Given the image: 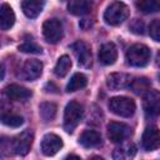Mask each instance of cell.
<instances>
[{
  "label": "cell",
  "instance_id": "1",
  "mask_svg": "<svg viewBox=\"0 0 160 160\" xmlns=\"http://www.w3.org/2000/svg\"><path fill=\"white\" fill-rule=\"evenodd\" d=\"M150 58H151V51L144 44H135L130 46L125 55L128 65L135 66V68H141L148 65L150 61Z\"/></svg>",
  "mask_w": 160,
  "mask_h": 160
},
{
  "label": "cell",
  "instance_id": "2",
  "mask_svg": "<svg viewBox=\"0 0 160 160\" xmlns=\"http://www.w3.org/2000/svg\"><path fill=\"white\" fill-rule=\"evenodd\" d=\"M130 15V10L122 1H112L104 12V20L106 24L116 26L124 22Z\"/></svg>",
  "mask_w": 160,
  "mask_h": 160
},
{
  "label": "cell",
  "instance_id": "3",
  "mask_svg": "<svg viewBox=\"0 0 160 160\" xmlns=\"http://www.w3.org/2000/svg\"><path fill=\"white\" fill-rule=\"evenodd\" d=\"M84 115L82 105L78 101H70L65 106L64 111V129L68 132H72L75 128L79 125Z\"/></svg>",
  "mask_w": 160,
  "mask_h": 160
},
{
  "label": "cell",
  "instance_id": "4",
  "mask_svg": "<svg viewBox=\"0 0 160 160\" xmlns=\"http://www.w3.org/2000/svg\"><path fill=\"white\" fill-rule=\"evenodd\" d=\"M109 109L118 116L121 118H130L134 115L136 110V104L132 99L126 96H115L111 98L109 101Z\"/></svg>",
  "mask_w": 160,
  "mask_h": 160
},
{
  "label": "cell",
  "instance_id": "5",
  "mask_svg": "<svg viewBox=\"0 0 160 160\" xmlns=\"http://www.w3.org/2000/svg\"><path fill=\"white\" fill-rule=\"evenodd\" d=\"M42 34L48 42L56 44L62 38V24L58 19H49L42 25Z\"/></svg>",
  "mask_w": 160,
  "mask_h": 160
},
{
  "label": "cell",
  "instance_id": "6",
  "mask_svg": "<svg viewBox=\"0 0 160 160\" xmlns=\"http://www.w3.org/2000/svg\"><path fill=\"white\" fill-rule=\"evenodd\" d=\"M131 135V128L124 122L112 121L108 125V136L112 142H122Z\"/></svg>",
  "mask_w": 160,
  "mask_h": 160
},
{
  "label": "cell",
  "instance_id": "7",
  "mask_svg": "<svg viewBox=\"0 0 160 160\" xmlns=\"http://www.w3.org/2000/svg\"><path fill=\"white\" fill-rule=\"evenodd\" d=\"M42 72V64L39 60H26L20 69L19 78L26 81H32L40 78Z\"/></svg>",
  "mask_w": 160,
  "mask_h": 160
},
{
  "label": "cell",
  "instance_id": "8",
  "mask_svg": "<svg viewBox=\"0 0 160 160\" xmlns=\"http://www.w3.org/2000/svg\"><path fill=\"white\" fill-rule=\"evenodd\" d=\"M71 49L74 50V54L78 59L79 65H81L82 68L91 66V49L88 42L79 40L71 45Z\"/></svg>",
  "mask_w": 160,
  "mask_h": 160
},
{
  "label": "cell",
  "instance_id": "9",
  "mask_svg": "<svg viewBox=\"0 0 160 160\" xmlns=\"http://www.w3.org/2000/svg\"><path fill=\"white\" fill-rule=\"evenodd\" d=\"M62 148V140L56 134H46L40 144L41 152L45 156H52L55 155L60 149Z\"/></svg>",
  "mask_w": 160,
  "mask_h": 160
},
{
  "label": "cell",
  "instance_id": "10",
  "mask_svg": "<svg viewBox=\"0 0 160 160\" xmlns=\"http://www.w3.org/2000/svg\"><path fill=\"white\" fill-rule=\"evenodd\" d=\"M34 134L30 130L22 131L20 135H18L12 142V150L16 155H26L32 145Z\"/></svg>",
  "mask_w": 160,
  "mask_h": 160
},
{
  "label": "cell",
  "instance_id": "11",
  "mask_svg": "<svg viewBox=\"0 0 160 160\" xmlns=\"http://www.w3.org/2000/svg\"><path fill=\"white\" fill-rule=\"evenodd\" d=\"M144 110L146 116L154 118L160 111V95L156 90H149L145 94L144 100Z\"/></svg>",
  "mask_w": 160,
  "mask_h": 160
},
{
  "label": "cell",
  "instance_id": "12",
  "mask_svg": "<svg viewBox=\"0 0 160 160\" xmlns=\"http://www.w3.org/2000/svg\"><path fill=\"white\" fill-rule=\"evenodd\" d=\"M141 144L146 151H154L159 148L160 136H159V130L156 126H149L145 129L142 138H141Z\"/></svg>",
  "mask_w": 160,
  "mask_h": 160
},
{
  "label": "cell",
  "instance_id": "13",
  "mask_svg": "<svg viewBox=\"0 0 160 160\" xmlns=\"http://www.w3.org/2000/svg\"><path fill=\"white\" fill-rule=\"evenodd\" d=\"M131 84V76L125 72H114L106 78V85L111 90H121L129 88Z\"/></svg>",
  "mask_w": 160,
  "mask_h": 160
},
{
  "label": "cell",
  "instance_id": "14",
  "mask_svg": "<svg viewBox=\"0 0 160 160\" xmlns=\"http://www.w3.org/2000/svg\"><path fill=\"white\" fill-rule=\"evenodd\" d=\"M4 92L9 99H11L14 101H25L29 98H31V95H32V92L29 89L20 86L18 84H11V85L6 86Z\"/></svg>",
  "mask_w": 160,
  "mask_h": 160
},
{
  "label": "cell",
  "instance_id": "15",
  "mask_svg": "<svg viewBox=\"0 0 160 160\" xmlns=\"http://www.w3.org/2000/svg\"><path fill=\"white\" fill-rule=\"evenodd\" d=\"M118 59V49L112 42L101 45L99 50V61L102 65H112Z\"/></svg>",
  "mask_w": 160,
  "mask_h": 160
},
{
  "label": "cell",
  "instance_id": "16",
  "mask_svg": "<svg viewBox=\"0 0 160 160\" xmlns=\"http://www.w3.org/2000/svg\"><path fill=\"white\" fill-rule=\"evenodd\" d=\"M44 5H45V0H22L21 10L28 18L35 19L42 11Z\"/></svg>",
  "mask_w": 160,
  "mask_h": 160
},
{
  "label": "cell",
  "instance_id": "17",
  "mask_svg": "<svg viewBox=\"0 0 160 160\" xmlns=\"http://www.w3.org/2000/svg\"><path fill=\"white\" fill-rule=\"evenodd\" d=\"M91 8V0H69L68 2V11L76 16H81L90 12Z\"/></svg>",
  "mask_w": 160,
  "mask_h": 160
},
{
  "label": "cell",
  "instance_id": "18",
  "mask_svg": "<svg viewBox=\"0 0 160 160\" xmlns=\"http://www.w3.org/2000/svg\"><path fill=\"white\" fill-rule=\"evenodd\" d=\"M15 22V14L10 5L1 4L0 5V29L9 30Z\"/></svg>",
  "mask_w": 160,
  "mask_h": 160
},
{
  "label": "cell",
  "instance_id": "19",
  "mask_svg": "<svg viewBox=\"0 0 160 160\" xmlns=\"http://www.w3.org/2000/svg\"><path fill=\"white\" fill-rule=\"evenodd\" d=\"M79 142L84 148H96L101 144V136L95 130H85L80 135Z\"/></svg>",
  "mask_w": 160,
  "mask_h": 160
},
{
  "label": "cell",
  "instance_id": "20",
  "mask_svg": "<svg viewBox=\"0 0 160 160\" xmlns=\"http://www.w3.org/2000/svg\"><path fill=\"white\" fill-rule=\"evenodd\" d=\"M86 84H88L86 76H85L84 74H81V72H76V74H74V75L71 76L70 81L68 82V85H66V91H68V92L76 91V90H79V89L85 88Z\"/></svg>",
  "mask_w": 160,
  "mask_h": 160
},
{
  "label": "cell",
  "instance_id": "21",
  "mask_svg": "<svg viewBox=\"0 0 160 160\" xmlns=\"http://www.w3.org/2000/svg\"><path fill=\"white\" fill-rule=\"evenodd\" d=\"M58 106L54 102H41L39 106V114L44 121H51L56 116Z\"/></svg>",
  "mask_w": 160,
  "mask_h": 160
},
{
  "label": "cell",
  "instance_id": "22",
  "mask_svg": "<svg viewBox=\"0 0 160 160\" xmlns=\"http://www.w3.org/2000/svg\"><path fill=\"white\" fill-rule=\"evenodd\" d=\"M70 68H71L70 58L68 55H62V56L59 58V60H58V62H56V65L54 68V74L56 76H59V78H64L69 72Z\"/></svg>",
  "mask_w": 160,
  "mask_h": 160
},
{
  "label": "cell",
  "instance_id": "23",
  "mask_svg": "<svg viewBox=\"0 0 160 160\" xmlns=\"http://www.w3.org/2000/svg\"><path fill=\"white\" fill-rule=\"evenodd\" d=\"M136 8L144 14H152L159 11L158 0H136Z\"/></svg>",
  "mask_w": 160,
  "mask_h": 160
},
{
  "label": "cell",
  "instance_id": "24",
  "mask_svg": "<svg viewBox=\"0 0 160 160\" xmlns=\"http://www.w3.org/2000/svg\"><path fill=\"white\" fill-rule=\"evenodd\" d=\"M0 121H1L4 125H6V126L18 128V126L22 125L24 119H22V116H20V115L11 114V112H5V114L0 115Z\"/></svg>",
  "mask_w": 160,
  "mask_h": 160
},
{
  "label": "cell",
  "instance_id": "25",
  "mask_svg": "<svg viewBox=\"0 0 160 160\" xmlns=\"http://www.w3.org/2000/svg\"><path fill=\"white\" fill-rule=\"evenodd\" d=\"M130 86H131V89L134 90V92H136V94H139V95H140V94H144V92H146V91L150 90V82H149V80L145 79V78H138V79H135V80H131Z\"/></svg>",
  "mask_w": 160,
  "mask_h": 160
},
{
  "label": "cell",
  "instance_id": "26",
  "mask_svg": "<svg viewBox=\"0 0 160 160\" xmlns=\"http://www.w3.org/2000/svg\"><path fill=\"white\" fill-rule=\"evenodd\" d=\"M135 152H136L135 145L129 144V145H125V146H121V148L115 149V151H114V158H115V159L132 158V156L135 155Z\"/></svg>",
  "mask_w": 160,
  "mask_h": 160
},
{
  "label": "cell",
  "instance_id": "27",
  "mask_svg": "<svg viewBox=\"0 0 160 160\" xmlns=\"http://www.w3.org/2000/svg\"><path fill=\"white\" fill-rule=\"evenodd\" d=\"M19 50L22 52H28V54H41L42 51L41 48L32 41H25L24 44L19 46Z\"/></svg>",
  "mask_w": 160,
  "mask_h": 160
},
{
  "label": "cell",
  "instance_id": "28",
  "mask_svg": "<svg viewBox=\"0 0 160 160\" xmlns=\"http://www.w3.org/2000/svg\"><path fill=\"white\" fill-rule=\"evenodd\" d=\"M149 31H150V36L155 41H160V20L159 19H155L151 21L149 26Z\"/></svg>",
  "mask_w": 160,
  "mask_h": 160
},
{
  "label": "cell",
  "instance_id": "29",
  "mask_svg": "<svg viewBox=\"0 0 160 160\" xmlns=\"http://www.w3.org/2000/svg\"><path fill=\"white\" fill-rule=\"evenodd\" d=\"M130 29H131V31L132 32H135V34H138V35H142L145 31V26H144V22L142 21H140V20H134L132 21V24L130 25Z\"/></svg>",
  "mask_w": 160,
  "mask_h": 160
},
{
  "label": "cell",
  "instance_id": "30",
  "mask_svg": "<svg viewBox=\"0 0 160 160\" xmlns=\"http://www.w3.org/2000/svg\"><path fill=\"white\" fill-rule=\"evenodd\" d=\"M4 76H5V69H4V65L0 62V81L4 79Z\"/></svg>",
  "mask_w": 160,
  "mask_h": 160
}]
</instances>
